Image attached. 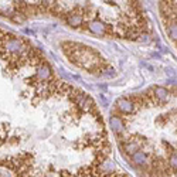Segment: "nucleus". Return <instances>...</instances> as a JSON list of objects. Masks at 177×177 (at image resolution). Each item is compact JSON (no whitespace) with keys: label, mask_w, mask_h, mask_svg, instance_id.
I'll list each match as a JSON object with an SVG mask.
<instances>
[{"label":"nucleus","mask_w":177,"mask_h":177,"mask_svg":"<svg viewBox=\"0 0 177 177\" xmlns=\"http://www.w3.org/2000/svg\"><path fill=\"white\" fill-rule=\"evenodd\" d=\"M118 108H119L120 112L123 113H130L132 111H133V105H132V102L129 101V99H126V98H122V99H118Z\"/></svg>","instance_id":"obj_1"},{"label":"nucleus","mask_w":177,"mask_h":177,"mask_svg":"<svg viewBox=\"0 0 177 177\" xmlns=\"http://www.w3.org/2000/svg\"><path fill=\"white\" fill-rule=\"evenodd\" d=\"M88 28L95 34H105V31H106V26L102 24L101 22H91Z\"/></svg>","instance_id":"obj_2"},{"label":"nucleus","mask_w":177,"mask_h":177,"mask_svg":"<svg viewBox=\"0 0 177 177\" xmlns=\"http://www.w3.org/2000/svg\"><path fill=\"white\" fill-rule=\"evenodd\" d=\"M109 123H111V126H112V130L115 132V133H119V132L123 130V125H122V122H120L119 118L112 116V118L109 119Z\"/></svg>","instance_id":"obj_3"},{"label":"nucleus","mask_w":177,"mask_h":177,"mask_svg":"<svg viewBox=\"0 0 177 177\" xmlns=\"http://www.w3.org/2000/svg\"><path fill=\"white\" fill-rule=\"evenodd\" d=\"M67 22L71 27H78L82 23V16L81 14H70L67 17Z\"/></svg>","instance_id":"obj_4"},{"label":"nucleus","mask_w":177,"mask_h":177,"mask_svg":"<svg viewBox=\"0 0 177 177\" xmlns=\"http://www.w3.org/2000/svg\"><path fill=\"white\" fill-rule=\"evenodd\" d=\"M155 95H156V98H157L160 102L167 101V98H169L167 89L162 88V86H156V88H155Z\"/></svg>","instance_id":"obj_5"},{"label":"nucleus","mask_w":177,"mask_h":177,"mask_svg":"<svg viewBox=\"0 0 177 177\" xmlns=\"http://www.w3.org/2000/svg\"><path fill=\"white\" fill-rule=\"evenodd\" d=\"M7 48H9L10 51H22L23 46L18 40H10L9 43H7Z\"/></svg>","instance_id":"obj_6"},{"label":"nucleus","mask_w":177,"mask_h":177,"mask_svg":"<svg viewBox=\"0 0 177 177\" xmlns=\"http://www.w3.org/2000/svg\"><path fill=\"white\" fill-rule=\"evenodd\" d=\"M133 160L137 165H143V163H146V155L143 152H136L133 153Z\"/></svg>","instance_id":"obj_7"},{"label":"nucleus","mask_w":177,"mask_h":177,"mask_svg":"<svg viewBox=\"0 0 177 177\" xmlns=\"http://www.w3.org/2000/svg\"><path fill=\"white\" fill-rule=\"evenodd\" d=\"M50 75H51V72H50L48 67H41L40 70H38V76H40L41 80H46V78H48Z\"/></svg>","instance_id":"obj_8"},{"label":"nucleus","mask_w":177,"mask_h":177,"mask_svg":"<svg viewBox=\"0 0 177 177\" xmlns=\"http://www.w3.org/2000/svg\"><path fill=\"white\" fill-rule=\"evenodd\" d=\"M167 31H169V36H170L171 38L177 40V24H171V26H169Z\"/></svg>","instance_id":"obj_9"},{"label":"nucleus","mask_w":177,"mask_h":177,"mask_svg":"<svg viewBox=\"0 0 177 177\" xmlns=\"http://www.w3.org/2000/svg\"><path fill=\"white\" fill-rule=\"evenodd\" d=\"M169 162H170V165L171 166H174V167L177 169V152H174L173 155L169 157Z\"/></svg>","instance_id":"obj_10"}]
</instances>
